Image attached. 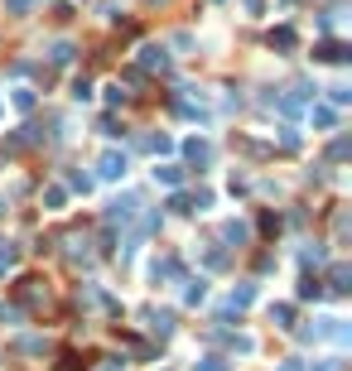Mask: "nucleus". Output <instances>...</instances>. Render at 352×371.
<instances>
[{
    "label": "nucleus",
    "instance_id": "obj_1",
    "mask_svg": "<svg viewBox=\"0 0 352 371\" xmlns=\"http://www.w3.org/2000/svg\"><path fill=\"white\" fill-rule=\"evenodd\" d=\"M126 169H131V164H126V155H116V150H107L102 164H97V174H102V179H126Z\"/></svg>",
    "mask_w": 352,
    "mask_h": 371
},
{
    "label": "nucleus",
    "instance_id": "obj_2",
    "mask_svg": "<svg viewBox=\"0 0 352 371\" xmlns=\"http://www.w3.org/2000/svg\"><path fill=\"white\" fill-rule=\"evenodd\" d=\"M136 208H140V198H131V193H126V198H116V203L107 208V222H131V217H136Z\"/></svg>",
    "mask_w": 352,
    "mask_h": 371
},
{
    "label": "nucleus",
    "instance_id": "obj_3",
    "mask_svg": "<svg viewBox=\"0 0 352 371\" xmlns=\"http://www.w3.org/2000/svg\"><path fill=\"white\" fill-rule=\"evenodd\" d=\"M145 323H150V333H155V338H169V333H174V314H160V309H145Z\"/></svg>",
    "mask_w": 352,
    "mask_h": 371
},
{
    "label": "nucleus",
    "instance_id": "obj_4",
    "mask_svg": "<svg viewBox=\"0 0 352 371\" xmlns=\"http://www.w3.org/2000/svg\"><path fill=\"white\" fill-rule=\"evenodd\" d=\"M348 44H338V39H328V44H319V49H314V58H319V63H348Z\"/></svg>",
    "mask_w": 352,
    "mask_h": 371
},
{
    "label": "nucleus",
    "instance_id": "obj_5",
    "mask_svg": "<svg viewBox=\"0 0 352 371\" xmlns=\"http://www.w3.org/2000/svg\"><path fill=\"white\" fill-rule=\"evenodd\" d=\"M328 280H333V285H328V290H333V294H348V290H352V285H348V280H352V270H348V265H343V261H338V265H333V270H328Z\"/></svg>",
    "mask_w": 352,
    "mask_h": 371
},
{
    "label": "nucleus",
    "instance_id": "obj_6",
    "mask_svg": "<svg viewBox=\"0 0 352 371\" xmlns=\"http://www.w3.org/2000/svg\"><path fill=\"white\" fill-rule=\"evenodd\" d=\"M184 155H189L193 164H208V159H213V145H208V140H189V145H184Z\"/></svg>",
    "mask_w": 352,
    "mask_h": 371
},
{
    "label": "nucleus",
    "instance_id": "obj_7",
    "mask_svg": "<svg viewBox=\"0 0 352 371\" xmlns=\"http://www.w3.org/2000/svg\"><path fill=\"white\" fill-rule=\"evenodd\" d=\"M169 275H179V261H174V256H164V261L150 265V280H155V285H160V280H169Z\"/></svg>",
    "mask_w": 352,
    "mask_h": 371
},
{
    "label": "nucleus",
    "instance_id": "obj_8",
    "mask_svg": "<svg viewBox=\"0 0 352 371\" xmlns=\"http://www.w3.org/2000/svg\"><path fill=\"white\" fill-rule=\"evenodd\" d=\"M251 299H256V285H237V290H232V299H227V309H237V314H242Z\"/></svg>",
    "mask_w": 352,
    "mask_h": 371
},
{
    "label": "nucleus",
    "instance_id": "obj_9",
    "mask_svg": "<svg viewBox=\"0 0 352 371\" xmlns=\"http://www.w3.org/2000/svg\"><path fill=\"white\" fill-rule=\"evenodd\" d=\"M155 184H184V169L179 164H160L155 169Z\"/></svg>",
    "mask_w": 352,
    "mask_h": 371
},
{
    "label": "nucleus",
    "instance_id": "obj_10",
    "mask_svg": "<svg viewBox=\"0 0 352 371\" xmlns=\"http://www.w3.org/2000/svg\"><path fill=\"white\" fill-rule=\"evenodd\" d=\"M140 63H145V68H169L164 49H155V44H150V49H140Z\"/></svg>",
    "mask_w": 352,
    "mask_h": 371
},
{
    "label": "nucleus",
    "instance_id": "obj_11",
    "mask_svg": "<svg viewBox=\"0 0 352 371\" xmlns=\"http://www.w3.org/2000/svg\"><path fill=\"white\" fill-rule=\"evenodd\" d=\"M246 237H251V232H246V222H227V227H222V241H232V246H242Z\"/></svg>",
    "mask_w": 352,
    "mask_h": 371
},
{
    "label": "nucleus",
    "instance_id": "obj_12",
    "mask_svg": "<svg viewBox=\"0 0 352 371\" xmlns=\"http://www.w3.org/2000/svg\"><path fill=\"white\" fill-rule=\"evenodd\" d=\"M271 49H295V29H271Z\"/></svg>",
    "mask_w": 352,
    "mask_h": 371
},
{
    "label": "nucleus",
    "instance_id": "obj_13",
    "mask_svg": "<svg viewBox=\"0 0 352 371\" xmlns=\"http://www.w3.org/2000/svg\"><path fill=\"white\" fill-rule=\"evenodd\" d=\"M271 318L280 323V328H290V318H295V309H290V304H271Z\"/></svg>",
    "mask_w": 352,
    "mask_h": 371
},
{
    "label": "nucleus",
    "instance_id": "obj_14",
    "mask_svg": "<svg viewBox=\"0 0 352 371\" xmlns=\"http://www.w3.org/2000/svg\"><path fill=\"white\" fill-rule=\"evenodd\" d=\"M319 294H324V285H319V280H309V275H304V285H299V299H319Z\"/></svg>",
    "mask_w": 352,
    "mask_h": 371
},
{
    "label": "nucleus",
    "instance_id": "obj_15",
    "mask_svg": "<svg viewBox=\"0 0 352 371\" xmlns=\"http://www.w3.org/2000/svg\"><path fill=\"white\" fill-rule=\"evenodd\" d=\"M203 294H208V285H203V280H189V290H184V299H189V304H198Z\"/></svg>",
    "mask_w": 352,
    "mask_h": 371
},
{
    "label": "nucleus",
    "instance_id": "obj_16",
    "mask_svg": "<svg viewBox=\"0 0 352 371\" xmlns=\"http://www.w3.org/2000/svg\"><path fill=\"white\" fill-rule=\"evenodd\" d=\"M193 371H227L222 357H203V362H193Z\"/></svg>",
    "mask_w": 352,
    "mask_h": 371
},
{
    "label": "nucleus",
    "instance_id": "obj_17",
    "mask_svg": "<svg viewBox=\"0 0 352 371\" xmlns=\"http://www.w3.org/2000/svg\"><path fill=\"white\" fill-rule=\"evenodd\" d=\"M73 97H78V102H87V97H92V82L78 78V82H73Z\"/></svg>",
    "mask_w": 352,
    "mask_h": 371
},
{
    "label": "nucleus",
    "instance_id": "obj_18",
    "mask_svg": "<svg viewBox=\"0 0 352 371\" xmlns=\"http://www.w3.org/2000/svg\"><path fill=\"white\" fill-rule=\"evenodd\" d=\"M29 5H34V0H5V10H10V15H29Z\"/></svg>",
    "mask_w": 352,
    "mask_h": 371
},
{
    "label": "nucleus",
    "instance_id": "obj_19",
    "mask_svg": "<svg viewBox=\"0 0 352 371\" xmlns=\"http://www.w3.org/2000/svg\"><path fill=\"white\" fill-rule=\"evenodd\" d=\"M73 58V44H54V63H68Z\"/></svg>",
    "mask_w": 352,
    "mask_h": 371
},
{
    "label": "nucleus",
    "instance_id": "obj_20",
    "mask_svg": "<svg viewBox=\"0 0 352 371\" xmlns=\"http://www.w3.org/2000/svg\"><path fill=\"white\" fill-rule=\"evenodd\" d=\"M314 371H343V362H338V357H328V362H319Z\"/></svg>",
    "mask_w": 352,
    "mask_h": 371
},
{
    "label": "nucleus",
    "instance_id": "obj_21",
    "mask_svg": "<svg viewBox=\"0 0 352 371\" xmlns=\"http://www.w3.org/2000/svg\"><path fill=\"white\" fill-rule=\"evenodd\" d=\"M246 10H251V15H261V5H266V0H242Z\"/></svg>",
    "mask_w": 352,
    "mask_h": 371
},
{
    "label": "nucleus",
    "instance_id": "obj_22",
    "mask_svg": "<svg viewBox=\"0 0 352 371\" xmlns=\"http://www.w3.org/2000/svg\"><path fill=\"white\" fill-rule=\"evenodd\" d=\"M150 5H164V0H150Z\"/></svg>",
    "mask_w": 352,
    "mask_h": 371
}]
</instances>
